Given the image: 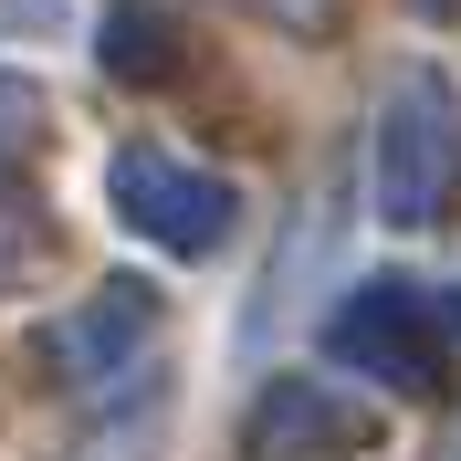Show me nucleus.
<instances>
[{
    "label": "nucleus",
    "mask_w": 461,
    "mask_h": 461,
    "mask_svg": "<svg viewBox=\"0 0 461 461\" xmlns=\"http://www.w3.org/2000/svg\"><path fill=\"white\" fill-rule=\"evenodd\" d=\"M451 189H461V95L409 63L367 126V210L388 230H430L451 210Z\"/></svg>",
    "instance_id": "f257e3e1"
},
{
    "label": "nucleus",
    "mask_w": 461,
    "mask_h": 461,
    "mask_svg": "<svg viewBox=\"0 0 461 461\" xmlns=\"http://www.w3.org/2000/svg\"><path fill=\"white\" fill-rule=\"evenodd\" d=\"M325 357H336L346 377H377V388H399V399H430V388H451V325H440V304L420 284H399V273H377V284H357L336 304V325H325Z\"/></svg>",
    "instance_id": "f03ea898"
},
{
    "label": "nucleus",
    "mask_w": 461,
    "mask_h": 461,
    "mask_svg": "<svg viewBox=\"0 0 461 461\" xmlns=\"http://www.w3.org/2000/svg\"><path fill=\"white\" fill-rule=\"evenodd\" d=\"M105 200H115V221L137 230V241H158V252H178V262L221 252L230 230H241V189H230L221 168L168 158V147H115Z\"/></svg>",
    "instance_id": "7ed1b4c3"
},
{
    "label": "nucleus",
    "mask_w": 461,
    "mask_h": 461,
    "mask_svg": "<svg viewBox=\"0 0 461 461\" xmlns=\"http://www.w3.org/2000/svg\"><path fill=\"white\" fill-rule=\"evenodd\" d=\"M377 440V409L336 377H273L241 420V461H357Z\"/></svg>",
    "instance_id": "20e7f679"
},
{
    "label": "nucleus",
    "mask_w": 461,
    "mask_h": 461,
    "mask_svg": "<svg viewBox=\"0 0 461 461\" xmlns=\"http://www.w3.org/2000/svg\"><path fill=\"white\" fill-rule=\"evenodd\" d=\"M158 336V294L147 284H105L95 304H74V315L42 325V367L63 377V388H105V377H126V357Z\"/></svg>",
    "instance_id": "39448f33"
},
{
    "label": "nucleus",
    "mask_w": 461,
    "mask_h": 461,
    "mask_svg": "<svg viewBox=\"0 0 461 461\" xmlns=\"http://www.w3.org/2000/svg\"><path fill=\"white\" fill-rule=\"evenodd\" d=\"M105 74L115 85H168L178 74V22L158 0H115L105 11Z\"/></svg>",
    "instance_id": "423d86ee"
},
{
    "label": "nucleus",
    "mask_w": 461,
    "mask_h": 461,
    "mask_svg": "<svg viewBox=\"0 0 461 461\" xmlns=\"http://www.w3.org/2000/svg\"><path fill=\"white\" fill-rule=\"evenodd\" d=\"M42 241H53V230H42V200H32V178L0 158V294H22V284H32Z\"/></svg>",
    "instance_id": "0eeeda50"
},
{
    "label": "nucleus",
    "mask_w": 461,
    "mask_h": 461,
    "mask_svg": "<svg viewBox=\"0 0 461 461\" xmlns=\"http://www.w3.org/2000/svg\"><path fill=\"white\" fill-rule=\"evenodd\" d=\"M158 451H168V399L147 388L137 409H115V420H95V430L74 440L63 461H158Z\"/></svg>",
    "instance_id": "6e6552de"
},
{
    "label": "nucleus",
    "mask_w": 461,
    "mask_h": 461,
    "mask_svg": "<svg viewBox=\"0 0 461 461\" xmlns=\"http://www.w3.org/2000/svg\"><path fill=\"white\" fill-rule=\"evenodd\" d=\"M252 11L273 32H294V42H325V32H336V0H252Z\"/></svg>",
    "instance_id": "1a4fd4ad"
},
{
    "label": "nucleus",
    "mask_w": 461,
    "mask_h": 461,
    "mask_svg": "<svg viewBox=\"0 0 461 461\" xmlns=\"http://www.w3.org/2000/svg\"><path fill=\"white\" fill-rule=\"evenodd\" d=\"M430 11H461V0H430Z\"/></svg>",
    "instance_id": "9d476101"
},
{
    "label": "nucleus",
    "mask_w": 461,
    "mask_h": 461,
    "mask_svg": "<svg viewBox=\"0 0 461 461\" xmlns=\"http://www.w3.org/2000/svg\"><path fill=\"white\" fill-rule=\"evenodd\" d=\"M451 461H461V451H451Z\"/></svg>",
    "instance_id": "9b49d317"
}]
</instances>
